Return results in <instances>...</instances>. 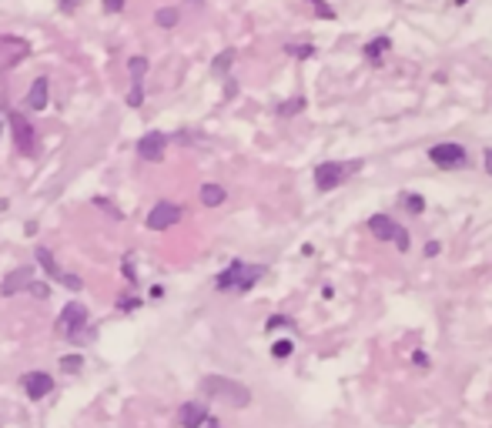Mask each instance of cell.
Returning <instances> with one entry per match:
<instances>
[{"mask_svg": "<svg viewBox=\"0 0 492 428\" xmlns=\"http://www.w3.org/2000/svg\"><path fill=\"white\" fill-rule=\"evenodd\" d=\"M37 264H41V271L51 278V281L60 278V268H57V261H54V254L47 251V248H37Z\"/></svg>", "mask_w": 492, "mask_h": 428, "instance_id": "17", "label": "cell"}, {"mask_svg": "<svg viewBox=\"0 0 492 428\" xmlns=\"http://www.w3.org/2000/svg\"><path fill=\"white\" fill-rule=\"evenodd\" d=\"M456 3H466V0H456Z\"/></svg>", "mask_w": 492, "mask_h": 428, "instance_id": "39", "label": "cell"}, {"mask_svg": "<svg viewBox=\"0 0 492 428\" xmlns=\"http://www.w3.org/2000/svg\"><path fill=\"white\" fill-rule=\"evenodd\" d=\"M208 428H221V425H218V422H214V418H208Z\"/></svg>", "mask_w": 492, "mask_h": 428, "instance_id": "38", "label": "cell"}, {"mask_svg": "<svg viewBox=\"0 0 492 428\" xmlns=\"http://www.w3.org/2000/svg\"><path fill=\"white\" fill-rule=\"evenodd\" d=\"M194 3H205V0H194Z\"/></svg>", "mask_w": 492, "mask_h": 428, "instance_id": "40", "label": "cell"}, {"mask_svg": "<svg viewBox=\"0 0 492 428\" xmlns=\"http://www.w3.org/2000/svg\"><path fill=\"white\" fill-rule=\"evenodd\" d=\"M124 278H128V281H137V271L131 268V258H124Z\"/></svg>", "mask_w": 492, "mask_h": 428, "instance_id": "33", "label": "cell"}, {"mask_svg": "<svg viewBox=\"0 0 492 428\" xmlns=\"http://www.w3.org/2000/svg\"><path fill=\"white\" fill-rule=\"evenodd\" d=\"M60 372H67V375L84 372V354H64V358H60Z\"/></svg>", "mask_w": 492, "mask_h": 428, "instance_id": "19", "label": "cell"}, {"mask_svg": "<svg viewBox=\"0 0 492 428\" xmlns=\"http://www.w3.org/2000/svg\"><path fill=\"white\" fill-rule=\"evenodd\" d=\"M368 231H372L379 241H395V248H399V251H409V248H412L409 231L399 225L392 214H372V218H368Z\"/></svg>", "mask_w": 492, "mask_h": 428, "instance_id": "5", "label": "cell"}, {"mask_svg": "<svg viewBox=\"0 0 492 428\" xmlns=\"http://www.w3.org/2000/svg\"><path fill=\"white\" fill-rule=\"evenodd\" d=\"M94 207H101V211H107L114 221H124V214H121V207L118 204H111L107 198H94Z\"/></svg>", "mask_w": 492, "mask_h": 428, "instance_id": "22", "label": "cell"}, {"mask_svg": "<svg viewBox=\"0 0 492 428\" xmlns=\"http://www.w3.org/2000/svg\"><path fill=\"white\" fill-rule=\"evenodd\" d=\"M121 7H124V0H104V10H107V14H118Z\"/></svg>", "mask_w": 492, "mask_h": 428, "instance_id": "32", "label": "cell"}, {"mask_svg": "<svg viewBox=\"0 0 492 428\" xmlns=\"http://www.w3.org/2000/svg\"><path fill=\"white\" fill-rule=\"evenodd\" d=\"M429 161L442 168V171H459V168H466L469 164V154L462 144H452V141H445V144H436V148H429Z\"/></svg>", "mask_w": 492, "mask_h": 428, "instance_id": "6", "label": "cell"}, {"mask_svg": "<svg viewBox=\"0 0 492 428\" xmlns=\"http://www.w3.org/2000/svg\"><path fill=\"white\" fill-rule=\"evenodd\" d=\"M309 7L318 14V17H322V21H332V17H335V10H332L325 0H309Z\"/></svg>", "mask_w": 492, "mask_h": 428, "instance_id": "24", "label": "cell"}, {"mask_svg": "<svg viewBox=\"0 0 492 428\" xmlns=\"http://www.w3.org/2000/svg\"><path fill=\"white\" fill-rule=\"evenodd\" d=\"M291 352H295V345H291L288 338H282V341H275V345H271V354H275V358H288Z\"/></svg>", "mask_w": 492, "mask_h": 428, "instance_id": "28", "label": "cell"}, {"mask_svg": "<svg viewBox=\"0 0 492 428\" xmlns=\"http://www.w3.org/2000/svg\"><path fill=\"white\" fill-rule=\"evenodd\" d=\"M225 198H228V191L221 184H205L201 188V204L205 207H218V204H225Z\"/></svg>", "mask_w": 492, "mask_h": 428, "instance_id": "15", "label": "cell"}, {"mask_svg": "<svg viewBox=\"0 0 492 428\" xmlns=\"http://www.w3.org/2000/svg\"><path fill=\"white\" fill-rule=\"evenodd\" d=\"M84 325H87V308L80 302H67L60 308V315H57V335L60 338L80 345L84 341Z\"/></svg>", "mask_w": 492, "mask_h": 428, "instance_id": "4", "label": "cell"}, {"mask_svg": "<svg viewBox=\"0 0 492 428\" xmlns=\"http://www.w3.org/2000/svg\"><path fill=\"white\" fill-rule=\"evenodd\" d=\"M359 168H362V161H322L315 168V188L318 191H335L338 184H345Z\"/></svg>", "mask_w": 492, "mask_h": 428, "instance_id": "3", "label": "cell"}, {"mask_svg": "<svg viewBox=\"0 0 492 428\" xmlns=\"http://www.w3.org/2000/svg\"><path fill=\"white\" fill-rule=\"evenodd\" d=\"M178 17H181V14H178V7H161V10L155 14V24L168 30V27L178 24Z\"/></svg>", "mask_w": 492, "mask_h": 428, "instance_id": "18", "label": "cell"}, {"mask_svg": "<svg viewBox=\"0 0 492 428\" xmlns=\"http://www.w3.org/2000/svg\"><path fill=\"white\" fill-rule=\"evenodd\" d=\"M482 161H486V171L492 174V148H486V154H482Z\"/></svg>", "mask_w": 492, "mask_h": 428, "instance_id": "36", "label": "cell"}, {"mask_svg": "<svg viewBox=\"0 0 492 428\" xmlns=\"http://www.w3.org/2000/svg\"><path fill=\"white\" fill-rule=\"evenodd\" d=\"M402 201H405V207H409L412 214H422V211H425V198H422V194H405Z\"/></svg>", "mask_w": 492, "mask_h": 428, "instance_id": "26", "label": "cell"}, {"mask_svg": "<svg viewBox=\"0 0 492 428\" xmlns=\"http://www.w3.org/2000/svg\"><path fill=\"white\" fill-rule=\"evenodd\" d=\"M164 148H168V134H161V131H151V134H144L141 141H137V157L141 161H164Z\"/></svg>", "mask_w": 492, "mask_h": 428, "instance_id": "10", "label": "cell"}, {"mask_svg": "<svg viewBox=\"0 0 492 428\" xmlns=\"http://www.w3.org/2000/svg\"><path fill=\"white\" fill-rule=\"evenodd\" d=\"M137 304H141V298H137V295H131V298H121V302H118V308H121V311H134Z\"/></svg>", "mask_w": 492, "mask_h": 428, "instance_id": "31", "label": "cell"}, {"mask_svg": "<svg viewBox=\"0 0 492 428\" xmlns=\"http://www.w3.org/2000/svg\"><path fill=\"white\" fill-rule=\"evenodd\" d=\"M24 392L30 402H41V398H47L54 392V375L47 372H27L24 375Z\"/></svg>", "mask_w": 492, "mask_h": 428, "instance_id": "11", "label": "cell"}, {"mask_svg": "<svg viewBox=\"0 0 492 428\" xmlns=\"http://www.w3.org/2000/svg\"><path fill=\"white\" fill-rule=\"evenodd\" d=\"M285 54L298 57V60H305V57H311V54H315V47H311V44H288Z\"/></svg>", "mask_w": 492, "mask_h": 428, "instance_id": "25", "label": "cell"}, {"mask_svg": "<svg viewBox=\"0 0 492 428\" xmlns=\"http://www.w3.org/2000/svg\"><path fill=\"white\" fill-rule=\"evenodd\" d=\"M144 104V87L141 84H131V91H128V107H141Z\"/></svg>", "mask_w": 492, "mask_h": 428, "instance_id": "27", "label": "cell"}, {"mask_svg": "<svg viewBox=\"0 0 492 428\" xmlns=\"http://www.w3.org/2000/svg\"><path fill=\"white\" fill-rule=\"evenodd\" d=\"M128 71H131V77H134V84H141V77L148 74V57H131Z\"/></svg>", "mask_w": 492, "mask_h": 428, "instance_id": "20", "label": "cell"}, {"mask_svg": "<svg viewBox=\"0 0 492 428\" xmlns=\"http://www.w3.org/2000/svg\"><path fill=\"white\" fill-rule=\"evenodd\" d=\"M392 51V41L389 37H375V41H368L362 47V54L368 57V60H382V54H389Z\"/></svg>", "mask_w": 492, "mask_h": 428, "instance_id": "16", "label": "cell"}, {"mask_svg": "<svg viewBox=\"0 0 492 428\" xmlns=\"http://www.w3.org/2000/svg\"><path fill=\"white\" fill-rule=\"evenodd\" d=\"M27 291H30L34 298H47V284H44V281H37V278L30 281V288H27Z\"/></svg>", "mask_w": 492, "mask_h": 428, "instance_id": "30", "label": "cell"}, {"mask_svg": "<svg viewBox=\"0 0 492 428\" xmlns=\"http://www.w3.org/2000/svg\"><path fill=\"white\" fill-rule=\"evenodd\" d=\"M24 107H30V111H44V107H47V77H37V80L30 84V91H27V98H24Z\"/></svg>", "mask_w": 492, "mask_h": 428, "instance_id": "14", "label": "cell"}, {"mask_svg": "<svg viewBox=\"0 0 492 428\" xmlns=\"http://www.w3.org/2000/svg\"><path fill=\"white\" fill-rule=\"evenodd\" d=\"M265 275V268L261 264H245V261H232L221 275L214 278V288L218 291H234V295H245V291H251L255 284L261 281Z\"/></svg>", "mask_w": 492, "mask_h": 428, "instance_id": "1", "label": "cell"}, {"mask_svg": "<svg viewBox=\"0 0 492 428\" xmlns=\"http://www.w3.org/2000/svg\"><path fill=\"white\" fill-rule=\"evenodd\" d=\"M201 392H205L208 398H218V402H228L234 408H245V405L251 402V392L241 385V381H232V378L225 375H208L201 381Z\"/></svg>", "mask_w": 492, "mask_h": 428, "instance_id": "2", "label": "cell"}, {"mask_svg": "<svg viewBox=\"0 0 492 428\" xmlns=\"http://www.w3.org/2000/svg\"><path fill=\"white\" fill-rule=\"evenodd\" d=\"M184 207L175 201H157L155 207H151V214H148V227L151 231H168V227H175L178 221H181Z\"/></svg>", "mask_w": 492, "mask_h": 428, "instance_id": "7", "label": "cell"}, {"mask_svg": "<svg viewBox=\"0 0 492 428\" xmlns=\"http://www.w3.org/2000/svg\"><path fill=\"white\" fill-rule=\"evenodd\" d=\"M10 127H14V144L21 154H34L37 148V137H34V127L27 124V117L21 111H10Z\"/></svg>", "mask_w": 492, "mask_h": 428, "instance_id": "9", "label": "cell"}, {"mask_svg": "<svg viewBox=\"0 0 492 428\" xmlns=\"http://www.w3.org/2000/svg\"><path fill=\"white\" fill-rule=\"evenodd\" d=\"M34 275H37V268L34 264H24V268H14L10 275L0 281V295L3 298H14V295H21V291H27L30 288V281H34Z\"/></svg>", "mask_w": 492, "mask_h": 428, "instance_id": "8", "label": "cell"}, {"mask_svg": "<svg viewBox=\"0 0 492 428\" xmlns=\"http://www.w3.org/2000/svg\"><path fill=\"white\" fill-rule=\"evenodd\" d=\"M178 422L181 428H201L208 422V405L205 402H184L178 412Z\"/></svg>", "mask_w": 492, "mask_h": 428, "instance_id": "13", "label": "cell"}, {"mask_svg": "<svg viewBox=\"0 0 492 428\" xmlns=\"http://www.w3.org/2000/svg\"><path fill=\"white\" fill-rule=\"evenodd\" d=\"M232 60H234V51H221V57H214L211 71H214V74H225V71L232 67Z\"/></svg>", "mask_w": 492, "mask_h": 428, "instance_id": "21", "label": "cell"}, {"mask_svg": "<svg viewBox=\"0 0 492 428\" xmlns=\"http://www.w3.org/2000/svg\"><path fill=\"white\" fill-rule=\"evenodd\" d=\"M60 3H64V10H67V14H71V10L78 7V0H60Z\"/></svg>", "mask_w": 492, "mask_h": 428, "instance_id": "37", "label": "cell"}, {"mask_svg": "<svg viewBox=\"0 0 492 428\" xmlns=\"http://www.w3.org/2000/svg\"><path fill=\"white\" fill-rule=\"evenodd\" d=\"M0 47L7 51V54H0V67H14L24 57H30V44L21 41V37H0Z\"/></svg>", "mask_w": 492, "mask_h": 428, "instance_id": "12", "label": "cell"}, {"mask_svg": "<svg viewBox=\"0 0 492 428\" xmlns=\"http://www.w3.org/2000/svg\"><path fill=\"white\" fill-rule=\"evenodd\" d=\"M412 361H415V365H429V354H425V352H415Z\"/></svg>", "mask_w": 492, "mask_h": 428, "instance_id": "35", "label": "cell"}, {"mask_svg": "<svg viewBox=\"0 0 492 428\" xmlns=\"http://www.w3.org/2000/svg\"><path fill=\"white\" fill-rule=\"evenodd\" d=\"M291 325V318H288V315H271V318H268V331H275V328H288Z\"/></svg>", "mask_w": 492, "mask_h": 428, "instance_id": "29", "label": "cell"}, {"mask_svg": "<svg viewBox=\"0 0 492 428\" xmlns=\"http://www.w3.org/2000/svg\"><path fill=\"white\" fill-rule=\"evenodd\" d=\"M439 251H442V245H439V241H429V245H425V254H429V258H436Z\"/></svg>", "mask_w": 492, "mask_h": 428, "instance_id": "34", "label": "cell"}, {"mask_svg": "<svg viewBox=\"0 0 492 428\" xmlns=\"http://www.w3.org/2000/svg\"><path fill=\"white\" fill-rule=\"evenodd\" d=\"M302 107H305V98H291V101H285L278 107V114H282V117H291V114H298Z\"/></svg>", "mask_w": 492, "mask_h": 428, "instance_id": "23", "label": "cell"}]
</instances>
